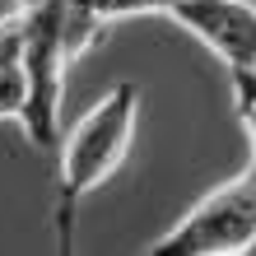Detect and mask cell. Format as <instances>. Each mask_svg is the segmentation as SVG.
<instances>
[{
    "mask_svg": "<svg viewBox=\"0 0 256 256\" xmlns=\"http://www.w3.org/2000/svg\"><path fill=\"white\" fill-rule=\"evenodd\" d=\"M74 66L66 38V0H28L24 5V74H28V108L24 135L28 144L52 154L61 149V102L66 70Z\"/></svg>",
    "mask_w": 256,
    "mask_h": 256,
    "instance_id": "cell-2",
    "label": "cell"
},
{
    "mask_svg": "<svg viewBox=\"0 0 256 256\" xmlns=\"http://www.w3.org/2000/svg\"><path fill=\"white\" fill-rule=\"evenodd\" d=\"M228 80H233V108L247 126L252 158H256V70H228Z\"/></svg>",
    "mask_w": 256,
    "mask_h": 256,
    "instance_id": "cell-6",
    "label": "cell"
},
{
    "mask_svg": "<svg viewBox=\"0 0 256 256\" xmlns=\"http://www.w3.org/2000/svg\"><path fill=\"white\" fill-rule=\"evenodd\" d=\"M140 116V84L116 80L94 108H88L70 135H61V168H56V200H52V228L56 252H74V224H80L84 196L102 186L126 163Z\"/></svg>",
    "mask_w": 256,
    "mask_h": 256,
    "instance_id": "cell-1",
    "label": "cell"
},
{
    "mask_svg": "<svg viewBox=\"0 0 256 256\" xmlns=\"http://www.w3.org/2000/svg\"><path fill=\"white\" fill-rule=\"evenodd\" d=\"M19 5H28V0H19Z\"/></svg>",
    "mask_w": 256,
    "mask_h": 256,
    "instance_id": "cell-9",
    "label": "cell"
},
{
    "mask_svg": "<svg viewBox=\"0 0 256 256\" xmlns=\"http://www.w3.org/2000/svg\"><path fill=\"white\" fill-rule=\"evenodd\" d=\"M196 42H205L228 70H256V5L252 0H177L168 10Z\"/></svg>",
    "mask_w": 256,
    "mask_h": 256,
    "instance_id": "cell-4",
    "label": "cell"
},
{
    "mask_svg": "<svg viewBox=\"0 0 256 256\" xmlns=\"http://www.w3.org/2000/svg\"><path fill=\"white\" fill-rule=\"evenodd\" d=\"M177 0H102V14L112 19H130V14H168Z\"/></svg>",
    "mask_w": 256,
    "mask_h": 256,
    "instance_id": "cell-8",
    "label": "cell"
},
{
    "mask_svg": "<svg viewBox=\"0 0 256 256\" xmlns=\"http://www.w3.org/2000/svg\"><path fill=\"white\" fill-rule=\"evenodd\" d=\"M24 108H28V74L19 61L0 70V122H24Z\"/></svg>",
    "mask_w": 256,
    "mask_h": 256,
    "instance_id": "cell-5",
    "label": "cell"
},
{
    "mask_svg": "<svg viewBox=\"0 0 256 256\" xmlns=\"http://www.w3.org/2000/svg\"><path fill=\"white\" fill-rule=\"evenodd\" d=\"M256 238V163L238 177L214 186L205 200H196L158 242H149L154 256H228L247 252Z\"/></svg>",
    "mask_w": 256,
    "mask_h": 256,
    "instance_id": "cell-3",
    "label": "cell"
},
{
    "mask_svg": "<svg viewBox=\"0 0 256 256\" xmlns=\"http://www.w3.org/2000/svg\"><path fill=\"white\" fill-rule=\"evenodd\" d=\"M24 61V5L0 19V70Z\"/></svg>",
    "mask_w": 256,
    "mask_h": 256,
    "instance_id": "cell-7",
    "label": "cell"
}]
</instances>
